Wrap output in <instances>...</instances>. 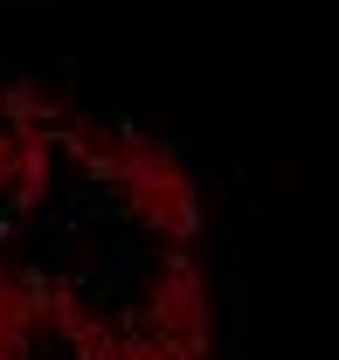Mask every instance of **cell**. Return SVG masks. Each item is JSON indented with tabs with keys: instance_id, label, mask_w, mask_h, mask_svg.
Masks as SVG:
<instances>
[{
	"instance_id": "obj_1",
	"label": "cell",
	"mask_w": 339,
	"mask_h": 360,
	"mask_svg": "<svg viewBox=\"0 0 339 360\" xmlns=\"http://www.w3.org/2000/svg\"><path fill=\"white\" fill-rule=\"evenodd\" d=\"M243 312L180 139L0 70V360H243Z\"/></svg>"
}]
</instances>
